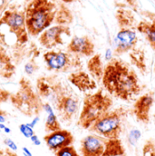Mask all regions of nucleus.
Wrapping results in <instances>:
<instances>
[{
    "mask_svg": "<svg viewBox=\"0 0 155 156\" xmlns=\"http://www.w3.org/2000/svg\"><path fill=\"white\" fill-rule=\"evenodd\" d=\"M102 84L111 96L125 102L133 100L143 91L134 69L118 57L111 58L106 63Z\"/></svg>",
    "mask_w": 155,
    "mask_h": 156,
    "instance_id": "1",
    "label": "nucleus"
},
{
    "mask_svg": "<svg viewBox=\"0 0 155 156\" xmlns=\"http://www.w3.org/2000/svg\"><path fill=\"white\" fill-rule=\"evenodd\" d=\"M0 28L9 33V37L0 38V44L9 47L13 46L16 50L15 56L17 55L18 51L29 42V35L26 24L25 11L16 6L7 7L0 16Z\"/></svg>",
    "mask_w": 155,
    "mask_h": 156,
    "instance_id": "2",
    "label": "nucleus"
},
{
    "mask_svg": "<svg viewBox=\"0 0 155 156\" xmlns=\"http://www.w3.org/2000/svg\"><path fill=\"white\" fill-rule=\"evenodd\" d=\"M24 8L28 35L37 37L54 23L58 5L52 0H26Z\"/></svg>",
    "mask_w": 155,
    "mask_h": 156,
    "instance_id": "3",
    "label": "nucleus"
},
{
    "mask_svg": "<svg viewBox=\"0 0 155 156\" xmlns=\"http://www.w3.org/2000/svg\"><path fill=\"white\" fill-rule=\"evenodd\" d=\"M113 105L112 96L103 89H99L92 94H85L83 100V107L78 117L77 125L84 130H88L95 121L110 111Z\"/></svg>",
    "mask_w": 155,
    "mask_h": 156,
    "instance_id": "4",
    "label": "nucleus"
},
{
    "mask_svg": "<svg viewBox=\"0 0 155 156\" xmlns=\"http://www.w3.org/2000/svg\"><path fill=\"white\" fill-rule=\"evenodd\" d=\"M9 101L18 112L27 117L39 116L44 111V102L31 81L26 76L19 79L18 88L15 93H11Z\"/></svg>",
    "mask_w": 155,
    "mask_h": 156,
    "instance_id": "5",
    "label": "nucleus"
},
{
    "mask_svg": "<svg viewBox=\"0 0 155 156\" xmlns=\"http://www.w3.org/2000/svg\"><path fill=\"white\" fill-rule=\"evenodd\" d=\"M130 111L124 107L111 109L101 116L88 129L89 132L107 139H119L122 132V124Z\"/></svg>",
    "mask_w": 155,
    "mask_h": 156,
    "instance_id": "6",
    "label": "nucleus"
},
{
    "mask_svg": "<svg viewBox=\"0 0 155 156\" xmlns=\"http://www.w3.org/2000/svg\"><path fill=\"white\" fill-rule=\"evenodd\" d=\"M45 67L55 73H67L74 69H80L83 66L79 55L62 50H49L43 55Z\"/></svg>",
    "mask_w": 155,
    "mask_h": 156,
    "instance_id": "7",
    "label": "nucleus"
},
{
    "mask_svg": "<svg viewBox=\"0 0 155 156\" xmlns=\"http://www.w3.org/2000/svg\"><path fill=\"white\" fill-rule=\"evenodd\" d=\"M54 107L62 122L70 123L78 115L80 110V100L76 93L68 85H65V89L54 105Z\"/></svg>",
    "mask_w": 155,
    "mask_h": 156,
    "instance_id": "8",
    "label": "nucleus"
},
{
    "mask_svg": "<svg viewBox=\"0 0 155 156\" xmlns=\"http://www.w3.org/2000/svg\"><path fill=\"white\" fill-rule=\"evenodd\" d=\"M65 85L66 84H65L55 75L41 76L36 81V89L39 96L44 102L52 104L53 106Z\"/></svg>",
    "mask_w": 155,
    "mask_h": 156,
    "instance_id": "9",
    "label": "nucleus"
},
{
    "mask_svg": "<svg viewBox=\"0 0 155 156\" xmlns=\"http://www.w3.org/2000/svg\"><path fill=\"white\" fill-rule=\"evenodd\" d=\"M71 36V29L68 26L55 25L45 29L38 37L40 45L46 49H53L58 45H63L65 37Z\"/></svg>",
    "mask_w": 155,
    "mask_h": 156,
    "instance_id": "10",
    "label": "nucleus"
},
{
    "mask_svg": "<svg viewBox=\"0 0 155 156\" xmlns=\"http://www.w3.org/2000/svg\"><path fill=\"white\" fill-rule=\"evenodd\" d=\"M115 47L114 55L120 56L125 53H129L136 47L138 36L136 27H122L119 28L114 39Z\"/></svg>",
    "mask_w": 155,
    "mask_h": 156,
    "instance_id": "11",
    "label": "nucleus"
},
{
    "mask_svg": "<svg viewBox=\"0 0 155 156\" xmlns=\"http://www.w3.org/2000/svg\"><path fill=\"white\" fill-rule=\"evenodd\" d=\"M155 103V94L153 92H148L140 95L134 102L132 113L137 122L143 124L150 122L151 110Z\"/></svg>",
    "mask_w": 155,
    "mask_h": 156,
    "instance_id": "12",
    "label": "nucleus"
},
{
    "mask_svg": "<svg viewBox=\"0 0 155 156\" xmlns=\"http://www.w3.org/2000/svg\"><path fill=\"white\" fill-rule=\"evenodd\" d=\"M44 141L50 151L56 153L62 148L73 145L75 143V137L70 131L61 129L44 135Z\"/></svg>",
    "mask_w": 155,
    "mask_h": 156,
    "instance_id": "13",
    "label": "nucleus"
},
{
    "mask_svg": "<svg viewBox=\"0 0 155 156\" xmlns=\"http://www.w3.org/2000/svg\"><path fill=\"white\" fill-rule=\"evenodd\" d=\"M106 138L97 134H89L80 143L82 156H103L105 151Z\"/></svg>",
    "mask_w": 155,
    "mask_h": 156,
    "instance_id": "14",
    "label": "nucleus"
},
{
    "mask_svg": "<svg viewBox=\"0 0 155 156\" xmlns=\"http://www.w3.org/2000/svg\"><path fill=\"white\" fill-rule=\"evenodd\" d=\"M66 51L81 56L92 57L95 54V45L88 36L73 37L66 46Z\"/></svg>",
    "mask_w": 155,
    "mask_h": 156,
    "instance_id": "15",
    "label": "nucleus"
},
{
    "mask_svg": "<svg viewBox=\"0 0 155 156\" xmlns=\"http://www.w3.org/2000/svg\"><path fill=\"white\" fill-rule=\"evenodd\" d=\"M142 14L145 18L137 23L136 30L144 37L150 47L155 51V13L144 11Z\"/></svg>",
    "mask_w": 155,
    "mask_h": 156,
    "instance_id": "16",
    "label": "nucleus"
},
{
    "mask_svg": "<svg viewBox=\"0 0 155 156\" xmlns=\"http://www.w3.org/2000/svg\"><path fill=\"white\" fill-rule=\"evenodd\" d=\"M67 80L82 93L87 94L97 87L96 81L89 75V73L80 69L70 73L67 76Z\"/></svg>",
    "mask_w": 155,
    "mask_h": 156,
    "instance_id": "17",
    "label": "nucleus"
},
{
    "mask_svg": "<svg viewBox=\"0 0 155 156\" xmlns=\"http://www.w3.org/2000/svg\"><path fill=\"white\" fill-rule=\"evenodd\" d=\"M16 72V65L7 49L0 44V77L11 79Z\"/></svg>",
    "mask_w": 155,
    "mask_h": 156,
    "instance_id": "18",
    "label": "nucleus"
},
{
    "mask_svg": "<svg viewBox=\"0 0 155 156\" xmlns=\"http://www.w3.org/2000/svg\"><path fill=\"white\" fill-rule=\"evenodd\" d=\"M115 19L119 28L122 27H136L137 22L134 12L126 5L118 6L115 12Z\"/></svg>",
    "mask_w": 155,
    "mask_h": 156,
    "instance_id": "19",
    "label": "nucleus"
},
{
    "mask_svg": "<svg viewBox=\"0 0 155 156\" xmlns=\"http://www.w3.org/2000/svg\"><path fill=\"white\" fill-rule=\"evenodd\" d=\"M104 66L101 54H94L87 62V70L89 75L93 78L97 83L102 82Z\"/></svg>",
    "mask_w": 155,
    "mask_h": 156,
    "instance_id": "20",
    "label": "nucleus"
},
{
    "mask_svg": "<svg viewBox=\"0 0 155 156\" xmlns=\"http://www.w3.org/2000/svg\"><path fill=\"white\" fill-rule=\"evenodd\" d=\"M129 57L132 66L137 68L142 75H145L147 72L145 51L142 48L135 47L129 52Z\"/></svg>",
    "mask_w": 155,
    "mask_h": 156,
    "instance_id": "21",
    "label": "nucleus"
},
{
    "mask_svg": "<svg viewBox=\"0 0 155 156\" xmlns=\"http://www.w3.org/2000/svg\"><path fill=\"white\" fill-rule=\"evenodd\" d=\"M44 111L46 112L47 116L44 122V131L46 133H52L61 130V124L58 121L57 115L54 112V108L47 102L44 103Z\"/></svg>",
    "mask_w": 155,
    "mask_h": 156,
    "instance_id": "22",
    "label": "nucleus"
},
{
    "mask_svg": "<svg viewBox=\"0 0 155 156\" xmlns=\"http://www.w3.org/2000/svg\"><path fill=\"white\" fill-rule=\"evenodd\" d=\"M28 49L29 51H27V55L29 56V59L24 66V72L27 76H33L36 72H37L39 70V66L37 62V57L39 55L40 52L37 46L34 43H31Z\"/></svg>",
    "mask_w": 155,
    "mask_h": 156,
    "instance_id": "23",
    "label": "nucleus"
},
{
    "mask_svg": "<svg viewBox=\"0 0 155 156\" xmlns=\"http://www.w3.org/2000/svg\"><path fill=\"white\" fill-rule=\"evenodd\" d=\"M73 21H74V15L70 10V8L66 6L64 3L58 4V8H57L54 24L69 27V25H71Z\"/></svg>",
    "mask_w": 155,
    "mask_h": 156,
    "instance_id": "24",
    "label": "nucleus"
},
{
    "mask_svg": "<svg viewBox=\"0 0 155 156\" xmlns=\"http://www.w3.org/2000/svg\"><path fill=\"white\" fill-rule=\"evenodd\" d=\"M125 148L122 140L119 139H107L105 143V151L103 156H124Z\"/></svg>",
    "mask_w": 155,
    "mask_h": 156,
    "instance_id": "25",
    "label": "nucleus"
},
{
    "mask_svg": "<svg viewBox=\"0 0 155 156\" xmlns=\"http://www.w3.org/2000/svg\"><path fill=\"white\" fill-rule=\"evenodd\" d=\"M143 156H155V143L153 140H147L143 146Z\"/></svg>",
    "mask_w": 155,
    "mask_h": 156,
    "instance_id": "26",
    "label": "nucleus"
},
{
    "mask_svg": "<svg viewBox=\"0 0 155 156\" xmlns=\"http://www.w3.org/2000/svg\"><path fill=\"white\" fill-rule=\"evenodd\" d=\"M55 156H80L74 145L62 148L56 153H55Z\"/></svg>",
    "mask_w": 155,
    "mask_h": 156,
    "instance_id": "27",
    "label": "nucleus"
},
{
    "mask_svg": "<svg viewBox=\"0 0 155 156\" xmlns=\"http://www.w3.org/2000/svg\"><path fill=\"white\" fill-rule=\"evenodd\" d=\"M19 131L26 138H31L35 134L34 128H32L28 123H21L19 125Z\"/></svg>",
    "mask_w": 155,
    "mask_h": 156,
    "instance_id": "28",
    "label": "nucleus"
},
{
    "mask_svg": "<svg viewBox=\"0 0 155 156\" xmlns=\"http://www.w3.org/2000/svg\"><path fill=\"white\" fill-rule=\"evenodd\" d=\"M10 95H11V92L7 91L0 86V104L6 103L10 99Z\"/></svg>",
    "mask_w": 155,
    "mask_h": 156,
    "instance_id": "29",
    "label": "nucleus"
},
{
    "mask_svg": "<svg viewBox=\"0 0 155 156\" xmlns=\"http://www.w3.org/2000/svg\"><path fill=\"white\" fill-rule=\"evenodd\" d=\"M126 4L130 6V9H132L135 13L140 12V5L138 0H125Z\"/></svg>",
    "mask_w": 155,
    "mask_h": 156,
    "instance_id": "30",
    "label": "nucleus"
},
{
    "mask_svg": "<svg viewBox=\"0 0 155 156\" xmlns=\"http://www.w3.org/2000/svg\"><path fill=\"white\" fill-rule=\"evenodd\" d=\"M4 144H5L6 145V147L9 148L10 150H12V151H14V152H16L17 146H16V143H15L13 140H11L10 138H5V139H4Z\"/></svg>",
    "mask_w": 155,
    "mask_h": 156,
    "instance_id": "31",
    "label": "nucleus"
},
{
    "mask_svg": "<svg viewBox=\"0 0 155 156\" xmlns=\"http://www.w3.org/2000/svg\"><path fill=\"white\" fill-rule=\"evenodd\" d=\"M0 156H19L16 152L10 150L9 148H1L0 149Z\"/></svg>",
    "mask_w": 155,
    "mask_h": 156,
    "instance_id": "32",
    "label": "nucleus"
},
{
    "mask_svg": "<svg viewBox=\"0 0 155 156\" xmlns=\"http://www.w3.org/2000/svg\"><path fill=\"white\" fill-rule=\"evenodd\" d=\"M9 0H0V15L3 14V12L7 8Z\"/></svg>",
    "mask_w": 155,
    "mask_h": 156,
    "instance_id": "33",
    "label": "nucleus"
},
{
    "mask_svg": "<svg viewBox=\"0 0 155 156\" xmlns=\"http://www.w3.org/2000/svg\"><path fill=\"white\" fill-rule=\"evenodd\" d=\"M7 117H8L7 112L0 108V123L5 122L7 120Z\"/></svg>",
    "mask_w": 155,
    "mask_h": 156,
    "instance_id": "34",
    "label": "nucleus"
},
{
    "mask_svg": "<svg viewBox=\"0 0 155 156\" xmlns=\"http://www.w3.org/2000/svg\"><path fill=\"white\" fill-rule=\"evenodd\" d=\"M31 142L35 144V145H37V146H39L40 144H41V141L39 140L38 136L37 135V134H34L31 138Z\"/></svg>",
    "mask_w": 155,
    "mask_h": 156,
    "instance_id": "35",
    "label": "nucleus"
},
{
    "mask_svg": "<svg viewBox=\"0 0 155 156\" xmlns=\"http://www.w3.org/2000/svg\"><path fill=\"white\" fill-rule=\"evenodd\" d=\"M22 151H23V154L25 156H33L32 155V154H31V152H30V151L28 150V148H26V147H23Z\"/></svg>",
    "mask_w": 155,
    "mask_h": 156,
    "instance_id": "36",
    "label": "nucleus"
},
{
    "mask_svg": "<svg viewBox=\"0 0 155 156\" xmlns=\"http://www.w3.org/2000/svg\"><path fill=\"white\" fill-rule=\"evenodd\" d=\"M38 121H39V116H36L35 117V119H34L30 123H28V124H29L32 128H34V127L37 125V122H38Z\"/></svg>",
    "mask_w": 155,
    "mask_h": 156,
    "instance_id": "37",
    "label": "nucleus"
},
{
    "mask_svg": "<svg viewBox=\"0 0 155 156\" xmlns=\"http://www.w3.org/2000/svg\"><path fill=\"white\" fill-rule=\"evenodd\" d=\"M64 4H72V3H75V2H78L80 0H61Z\"/></svg>",
    "mask_w": 155,
    "mask_h": 156,
    "instance_id": "38",
    "label": "nucleus"
},
{
    "mask_svg": "<svg viewBox=\"0 0 155 156\" xmlns=\"http://www.w3.org/2000/svg\"><path fill=\"white\" fill-rule=\"evenodd\" d=\"M4 131H5V133H9L10 132H11V130H10V128H8V127H5L4 128Z\"/></svg>",
    "mask_w": 155,
    "mask_h": 156,
    "instance_id": "39",
    "label": "nucleus"
},
{
    "mask_svg": "<svg viewBox=\"0 0 155 156\" xmlns=\"http://www.w3.org/2000/svg\"><path fill=\"white\" fill-rule=\"evenodd\" d=\"M5 127V124H3V123H0V129H3L4 130V128Z\"/></svg>",
    "mask_w": 155,
    "mask_h": 156,
    "instance_id": "40",
    "label": "nucleus"
},
{
    "mask_svg": "<svg viewBox=\"0 0 155 156\" xmlns=\"http://www.w3.org/2000/svg\"><path fill=\"white\" fill-rule=\"evenodd\" d=\"M154 74H155V64H154Z\"/></svg>",
    "mask_w": 155,
    "mask_h": 156,
    "instance_id": "41",
    "label": "nucleus"
},
{
    "mask_svg": "<svg viewBox=\"0 0 155 156\" xmlns=\"http://www.w3.org/2000/svg\"><path fill=\"white\" fill-rule=\"evenodd\" d=\"M153 117H154V119H155V113H154V115H153Z\"/></svg>",
    "mask_w": 155,
    "mask_h": 156,
    "instance_id": "42",
    "label": "nucleus"
}]
</instances>
